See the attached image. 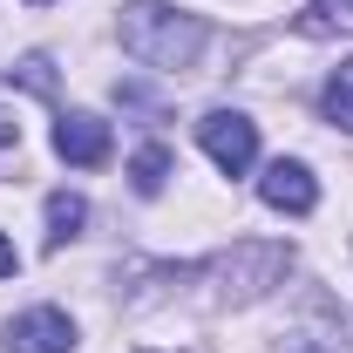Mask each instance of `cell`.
I'll return each mask as SVG.
<instances>
[{"instance_id":"1","label":"cell","mask_w":353,"mask_h":353,"mask_svg":"<svg viewBox=\"0 0 353 353\" xmlns=\"http://www.w3.org/2000/svg\"><path fill=\"white\" fill-rule=\"evenodd\" d=\"M123 48L136 61H157V68H190L204 54V21L170 7V0H136L123 14Z\"/></svg>"},{"instance_id":"2","label":"cell","mask_w":353,"mask_h":353,"mask_svg":"<svg viewBox=\"0 0 353 353\" xmlns=\"http://www.w3.org/2000/svg\"><path fill=\"white\" fill-rule=\"evenodd\" d=\"M197 143H204V157H211L224 176H245L259 163V130H252V116H238V109H211V116L197 123Z\"/></svg>"},{"instance_id":"3","label":"cell","mask_w":353,"mask_h":353,"mask_svg":"<svg viewBox=\"0 0 353 353\" xmlns=\"http://www.w3.org/2000/svg\"><path fill=\"white\" fill-rule=\"evenodd\" d=\"M109 123L102 116H88V109H75V116H61L54 123V157L61 163H75V170H95V163H109Z\"/></svg>"},{"instance_id":"4","label":"cell","mask_w":353,"mask_h":353,"mask_svg":"<svg viewBox=\"0 0 353 353\" xmlns=\"http://www.w3.org/2000/svg\"><path fill=\"white\" fill-rule=\"evenodd\" d=\"M68 347H75V326L61 306H34L7 319V353H68Z\"/></svg>"},{"instance_id":"5","label":"cell","mask_w":353,"mask_h":353,"mask_svg":"<svg viewBox=\"0 0 353 353\" xmlns=\"http://www.w3.org/2000/svg\"><path fill=\"white\" fill-rule=\"evenodd\" d=\"M259 197L272 211H285V218H306L312 204H319V183H312L306 163H292V157H279V163H265L259 176Z\"/></svg>"},{"instance_id":"6","label":"cell","mask_w":353,"mask_h":353,"mask_svg":"<svg viewBox=\"0 0 353 353\" xmlns=\"http://www.w3.org/2000/svg\"><path fill=\"white\" fill-rule=\"evenodd\" d=\"M82 218H88V204L75 190H54V197H48V238H54V245H68V238L82 231Z\"/></svg>"},{"instance_id":"7","label":"cell","mask_w":353,"mask_h":353,"mask_svg":"<svg viewBox=\"0 0 353 353\" xmlns=\"http://www.w3.org/2000/svg\"><path fill=\"white\" fill-rule=\"evenodd\" d=\"M163 176H170V150H163V143H143V150H136V163H130V183L143 190V197H157V190H163Z\"/></svg>"},{"instance_id":"8","label":"cell","mask_w":353,"mask_h":353,"mask_svg":"<svg viewBox=\"0 0 353 353\" xmlns=\"http://www.w3.org/2000/svg\"><path fill=\"white\" fill-rule=\"evenodd\" d=\"M326 116H333L340 130H353V61L333 75V82H326Z\"/></svg>"},{"instance_id":"9","label":"cell","mask_w":353,"mask_h":353,"mask_svg":"<svg viewBox=\"0 0 353 353\" xmlns=\"http://www.w3.org/2000/svg\"><path fill=\"white\" fill-rule=\"evenodd\" d=\"M14 265H21V252H14V245L0 238V279H14Z\"/></svg>"},{"instance_id":"10","label":"cell","mask_w":353,"mask_h":353,"mask_svg":"<svg viewBox=\"0 0 353 353\" xmlns=\"http://www.w3.org/2000/svg\"><path fill=\"white\" fill-rule=\"evenodd\" d=\"M7 143H21V123H14V116L0 109V150H7Z\"/></svg>"},{"instance_id":"11","label":"cell","mask_w":353,"mask_h":353,"mask_svg":"<svg viewBox=\"0 0 353 353\" xmlns=\"http://www.w3.org/2000/svg\"><path fill=\"white\" fill-rule=\"evenodd\" d=\"M34 7H48V0H34Z\"/></svg>"}]
</instances>
